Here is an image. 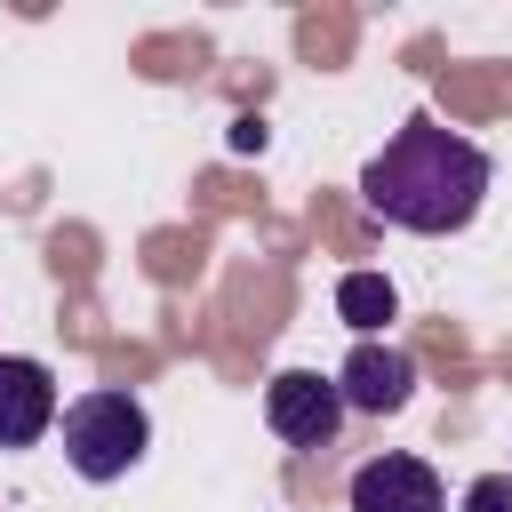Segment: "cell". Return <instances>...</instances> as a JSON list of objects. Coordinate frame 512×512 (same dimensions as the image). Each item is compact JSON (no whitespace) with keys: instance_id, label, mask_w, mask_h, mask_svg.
Instances as JSON below:
<instances>
[{"instance_id":"obj_1","label":"cell","mask_w":512,"mask_h":512,"mask_svg":"<svg viewBox=\"0 0 512 512\" xmlns=\"http://www.w3.org/2000/svg\"><path fill=\"white\" fill-rule=\"evenodd\" d=\"M488 176H496V168H488V152H480L472 136H456V128H440V120H408V128L360 168V200H368L384 224L440 240V232H464V224L480 216Z\"/></svg>"},{"instance_id":"obj_2","label":"cell","mask_w":512,"mask_h":512,"mask_svg":"<svg viewBox=\"0 0 512 512\" xmlns=\"http://www.w3.org/2000/svg\"><path fill=\"white\" fill-rule=\"evenodd\" d=\"M144 448H152V416L136 392H80L64 408V464L80 480H120L144 464Z\"/></svg>"},{"instance_id":"obj_3","label":"cell","mask_w":512,"mask_h":512,"mask_svg":"<svg viewBox=\"0 0 512 512\" xmlns=\"http://www.w3.org/2000/svg\"><path fill=\"white\" fill-rule=\"evenodd\" d=\"M264 424H272L288 448H328L336 424H344L336 376H320V368H280V376L264 384Z\"/></svg>"},{"instance_id":"obj_4","label":"cell","mask_w":512,"mask_h":512,"mask_svg":"<svg viewBox=\"0 0 512 512\" xmlns=\"http://www.w3.org/2000/svg\"><path fill=\"white\" fill-rule=\"evenodd\" d=\"M336 392H344V408H360V416H400V408L416 400V360H408L400 344L360 336L352 360L336 368Z\"/></svg>"},{"instance_id":"obj_5","label":"cell","mask_w":512,"mask_h":512,"mask_svg":"<svg viewBox=\"0 0 512 512\" xmlns=\"http://www.w3.org/2000/svg\"><path fill=\"white\" fill-rule=\"evenodd\" d=\"M352 512H448V496L424 456H368L352 472Z\"/></svg>"},{"instance_id":"obj_6","label":"cell","mask_w":512,"mask_h":512,"mask_svg":"<svg viewBox=\"0 0 512 512\" xmlns=\"http://www.w3.org/2000/svg\"><path fill=\"white\" fill-rule=\"evenodd\" d=\"M56 424V376L24 352H0V448H32Z\"/></svg>"},{"instance_id":"obj_7","label":"cell","mask_w":512,"mask_h":512,"mask_svg":"<svg viewBox=\"0 0 512 512\" xmlns=\"http://www.w3.org/2000/svg\"><path fill=\"white\" fill-rule=\"evenodd\" d=\"M336 312H344V328L376 336V328L400 312V296H392V280H384V272H344V280H336Z\"/></svg>"},{"instance_id":"obj_8","label":"cell","mask_w":512,"mask_h":512,"mask_svg":"<svg viewBox=\"0 0 512 512\" xmlns=\"http://www.w3.org/2000/svg\"><path fill=\"white\" fill-rule=\"evenodd\" d=\"M464 512H512V472H480L464 488Z\"/></svg>"},{"instance_id":"obj_9","label":"cell","mask_w":512,"mask_h":512,"mask_svg":"<svg viewBox=\"0 0 512 512\" xmlns=\"http://www.w3.org/2000/svg\"><path fill=\"white\" fill-rule=\"evenodd\" d=\"M232 144L240 152H264V120H232Z\"/></svg>"}]
</instances>
